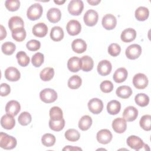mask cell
Returning a JSON list of instances; mask_svg holds the SVG:
<instances>
[{
    "label": "cell",
    "instance_id": "cell-1",
    "mask_svg": "<svg viewBox=\"0 0 151 151\" xmlns=\"http://www.w3.org/2000/svg\"><path fill=\"white\" fill-rule=\"evenodd\" d=\"M17 142L16 139L9 136L6 133L4 132H1L0 133V146L1 147L6 149L10 150L15 147L17 146Z\"/></svg>",
    "mask_w": 151,
    "mask_h": 151
},
{
    "label": "cell",
    "instance_id": "cell-2",
    "mask_svg": "<svg viewBox=\"0 0 151 151\" xmlns=\"http://www.w3.org/2000/svg\"><path fill=\"white\" fill-rule=\"evenodd\" d=\"M43 9L41 4L35 3L31 5L28 9L27 16L31 21H35L39 19L42 14Z\"/></svg>",
    "mask_w": 151,
    "mask_h": 151
},
{
    "label": "cell",
    "instance_id": "cell-3",
    "mask_svg": "<svg viewBox=\"0 0 151 151\" xmlns=\"http://www.w3.org/2000/svg\"><path fill=\"white\" fill-rule=\"evenodd\" d=\"M40 98L41 101L45 103H53L57 99V93L53 89L50 88H44L41 91Z\"/></svg>",
    "mask_w": 151,
    "mask_h": 151
},
{
    "label": "cell",
    "instance_id": "cell-4",
    "mask_svg": "<svg viewBox=\"0 0 151 151\" xmlns=\"http://www.w3.org/2000/svg\"><path fill=\"white\" fill-rule=\"evenodd\" d=\"M84 8L83 2L81 0H72L68 5V11L69 13L74 16L79 15Z\"/></svg>",
    "mask_w": 151,
    "mask_h": 151
},
{
    "label": "cell",
    "instance_id": "cell-5",
    "mask_svg": "<svg viewBox=\"0 0 151 151\" xmlns=\"http://www.w3.org/2000/svg\"><path fill=\"white\" fill-rule=\"evenodd\" d=\"M133 84L137 89H144L148 84V78L143 73H137L133 78Z\"/></svg>",
    "mask_w": 151,
    "mask_h": 151
},
{
    "label": "cell",
    "instance_id": "cell-6",
    "mask_svg": "<svg viewBox=\"0 0 151 151\" xmlns=\"http://www.w3.org/2000/svg\"><path fill=\"white\" fill-rule=\"evenodd\" d=\"M83 19L86 25L93 27L95 25L98 21V13L94 9H89L84 15Z\"/></svg>",
    "mask_w": 151,
    "mask_h": 151
},
{
    "label": "cell",
    "instance_id": "cell-7",
    "mask_svg": "<svg viewBox=\"0 0 151 151\" xmlns=\"http://www.w3.org/2000/svg\"><path fill=\"white\" fill-rule=\"evenodd\" d=\"M126 57L130 60H135L141 55L142 47L136 44L130 45L126 50Z\"/></svg>",
    "mask_w": 151,
    "mask_h": 151
},
{
    "label": "cell",
    "instance_id": "cell-8",
    "mask_svg": "<svg viewBox=\"0 0 151 151\" xmlns=\"http://www.w3.org/2000/svg\"><path fill=\"white\" fill-rule=\"evenodd\" d=\"M88 108L93 114H98L100 113L103 109V101L98 98H93L89 100Z\"/></svg>",
    "mask_w": 151,
    "mask_h": 151
},
{
    "label": "cell",
    "instance_id": "cell-9",
    "mask_svg": "<svg viewBox=\"0 0 151 151\" xmlns=\"http://www.w3.org/2000/svg\"><path fill=\"white\" fill-rule=\"evenodd\" d=\"M101 24L104 28L106 29L111 30L116 27L117 24V19L113 15L108 14L103 17Z\"/></svg>",
    "mask_w": 151,
    "mask_h": 151
},
{
    "label": "cell",
    "instance_id": "cell-10",
    "mask_svg": "<svg viewBox=\"0 0 151 151\" xmlns=\"http://www.w3.org/2000/svg\"><path fill=\"white\" fill-rule=\"evenodd\" d=\"M127 144L130 148L136 150H139L142 149L145 145L142 139L134 135H132L127 137Z\"/></svg>",
    "mask_w": 151,
    "mask_h": 151
},
{
    "label": "cell",
    "instance_id": "cell-11",
    "mask_svg": "<svg viewBox=\"0 0 151 151\" xmlns=\"http://www.w3.org/2000/svg\"><path fill=\"white\" fill-rule=\"evenodd\" d=\"M66 29L69 35L74 36L78 35L80 32L81 26L79 21L75 19H72L67 24Z\"/></svg>",
    "mask_w": 151,
    "mask_h": 151
},
{
    "label": "cell",
    "instance_id": "cell-12",
    "mask_svg": "<svg viewBox=\"0 0 151 151\" xmlns=\"http://www.w3.org/2000/svg\"><path fill=\"white\" fill-rule=\"evenodd\" d=\"M111 68L112 66L111 63L107 60H103L100 61L97 68L99 74L103 76L109 75L111 73Z\"/></svg>",
    "mask_w": 151,
    "mask_h": 151
},
{
    "label": "cell",
    "instance_id": "cell-13",
    "mask_svg": "<svg viewBox=\"0 0 151 151\" xmlns=\"http://www.w3.org/2000/svg\"><path fill=\"white\" fill-rule=\"evenodd\" d=\"M96 138L100 143L106 145L111 142L112 134L108 129H101L97 132Z\"/></svg>",
    "mask_w": 151,
    "mask_h": 151
},
{
    "label": "cell",
    "instance_id": "cell-14",
    "mask_svg": "<svg viewBox=\"0 0 151 151\" xmlns=\"http://www.w3.org/2000/svg\"><path fill=\"white\" fill-rule=\"evenodd\" d=\"M21 110V106L18 101L16 100H11L7 103L5 106V111L6 114L15 116Z\"/></svg>",
    "mask_w": 151,
    "mask_h": 151
},
{
    "label": "cell",
    "instance_id": "cell-15",
    "mask_svg": "<svg viewBox=\"0 0 151 151\" xmlns=\"http://www.w3.org/2000/svg\"><path fill=\"white\" fill-rule=\"evenodd\" d=\"M5 77L8 81H17L20 78L21 73L17 68L9 67L5 71Z\"/></svg>",
    "mask_w": 151,
    "mask_h": 151
},
{
    "label": "cell",
    "instance_id": "cell-16",
    "mask_svg": "<svg viewBox=\"0 0 151 151\" xmlns=\"http://www.w3.org/2000/svg\"><path fill=\"white\" fill-rule=\"evenodd\" d=\"M138 116V110L134 106H128L123 111V119L127 122H132L136 119Z\"/></svg>",
    "mask_w": 151,
    "mask_h": 151
},
{
    "label": "cell",
    "instance_id": "cell-17",
    "mask_svg": "<svg viewBox=\"0 0 151 151\" xmlns=\"http://www.w3.org/2000/svg\"><path fill=\"white\" fill-rule=\"evenodd\" d=\"M112 128L117 133H124L127 128L126 121L121 117L115 119L112 122Z\"/></svg>",
    "mask_w": 151,
    "mask_h": 151
},
{
    "label": "cell",
    "instance_id": "cell-18",
    "mask_svg": "<svg viewBox=\"0 0 151 151\" xmlns=\"http://www.w3.org/2000/svg\"><path fill=\"white\" fill-rule=\"evenodd\" d=\"M32 34L37 37L42 38L45 37L48 32V27L43 22H39L32 28Z\"/></svg>",
    "mask_w": 151,
    "mask_h": 151
},
{
    "label": "cell",
    "instance_id": "cell-19",
    "mask_svg": "<svg viewBox=\"0 0 151 151\" xmlns=\"http://www.w3.org/2000/svg\"><path fill=\"white\" fill-rule=\"evenodd\" d=\"M1 124L4 129L11 130L13 129L15 125V120L13 116L6 114L1 117Z\"/></svg>",
    "mask_w": 151,
    "mask_h": 151
},
{
    "label": "cell",
    "instance_id": "cell-20",
    "mask_svg": "<svg viewBox=\"0 0 151 151\" xmlns=\"http://www.w3.org/2000/svg\"><path fill=\"white\" fill-rule=\"evenodd\" d=\"M136 37V32L134 29L132 28H129L123 30L120 35L121 40L124 42H132L134 40Z\"/></svg>",
    "mask_w": 151,
    "mask_h": 151
},
{
    "label": "cell",
    "instance_id": "cell-21",
    "mask_svg": "<svg viewBox=\"0 0 151 151\" xmlns=\"http://www.w3.org/2000/svg\"><path fill=\"white\" fill-rule=\"evenodd\" d=\"M47 17L50 22L57 23L61 19V12L58 8H51L47 11Z\"/></svg>",
    "mask_w": 151,
    "mask_h": 151
},
{
    "label": "cell",
    "instance_id": "cell-22",
    "mask_svg": "<svg viewBox=\"0 0 151 151\" xmlns=\"http://www.w3.org/2000/svg\"><path fill=\"white\" fill-rule=\"evenodd\" d=\"M71 48L73 51L76 53L81 54L84 52L87 49L86 42L82 39H76L74 40L71 44Z\"/></svg>",
    "mask_w": 151,
    "mask_h": 151
},
{
    "label": "cell",
    "instance_id": "cell-23",
    "mask_svg": "<svg viewBox=\"0 0 151 151\" xmlns=\"http://www.w3.org/2000/svg\"><path fill=\"white\" fill-rule=\"evenodd\" d=\"M81 60L77 57H72L68 60V69L73 73L78 72L81 69Z\"/></svg>",
    "mask_w": 151,
    "mask_h": 151
},
{
    "label": "cell",
    "instance_id": "cell-24",
    "mask_svg": "<svg viewBox=\"0 0 151 151\" xmlns=\"http://www.w3.org/2000/svg\"><path fill=\"white\" fill-rule=\"evenodd\" d=\"M127 75L128 73L127 70L124 67H121L115 71L113 78L115 82L121 83L126 80Z\"/></svg>",
    "mask_w": 151,
    "mask_h": 151
},
{
    "label": "cell",
    "instance_id": "cell-25",
    "mask_svg": "<svg viewBox=\"0 0 151 151\" xmlns=\"http://www.w3.org/2000/svg\"><path fill=\"white\" fill-rule=\"evenodd\" d=\"M81 69L83 71L88 72L91 71L94 65V62L92 58H91L90 56L88 55H84L81 58Z\"/></svg>",
    "mask_w": 151,
    "mask_h": 151
},
{
    "label": "cell",
    "instance_id": "cell-26",
    "mask_svg": "<svg viewBox=\"0 0 151 151\" xmlns=\"http://www.w3.org/2000/svg\"><path fill=\"white\" fill-rule=\"evenodd\" d=\"M8 27L12 31L17 28L24 27V23L22 19L18 16L12 17L8 21Z\"/></svg>",
    "mask_w": 151,
    "mask_h": 151
},
{
    "label": "cell",
    "instance_id": "cell-27",
    "mask_svg": "<svg viewBox=\"0 0 151 151\" xmlns=\"http://www.w3.org/2000/svg\"><path fill=\"white\" fill-rule=\"evenodd\" d=\"M121 109V104L116 100H111L107 103V110L110 114L115 115L119 113Z\"/></svg>",
    "mask_w": 151,
    "mask_h": 151
},
{
    "label": "cell",
    "instance_id": "cell-28",
    "mask_svg": "<svg viewBox=\"0 0 151 151\" xmlns=\"http://www.w3.org/2000/svg\"><path fill=\"white\" fill-rule=\"evenodd\" d=\"M135 17L140 21H144L146 20L149 15V11L148 8L145 6H139L135 11Z\"/></svg>",
    "mask_w": 151,
    "mask_h": 151
},
{
    "label": "cell",
    "instance_id": "cell-29",
    "mask_svg": "<svg viewBox=\"0 0 151 151\" xmlns=\"http://www.w3.org/2000/svg\"><path fill=\"white\" fill-rule=\"evenodd\" d=\"M116 93L120 98L127 99L132 94V90L129 86H122L117 88Z\"/></svg>",
    "mask_w": 151,
    "mask_h": 151
},
{
    "label": "cell",
    "instance_id": "cell-30",
    "mask_svg": "<svg viewBox=\"0 0 151 151\" xmlns=\"http://www.w3.org/2000/svg\"><path fill=\"white\" fill-rule=\"evenodd\" d=\"M63 29L58 26L52 28L50 32V38L54 41H60L64 38Z\"/></svg>",
    "mask_w": 151,
    "mask_h": 151
},
{
    "label": "cell",
    "instance_id": "cell-31",
    "mask_svg": "<svg viewBox=\"0 0 151 151\" xmlns=\"http://www.w3.org/2000/svg\"><path fill=\"white\" fill-rule=\"evenodd\" d=\"M91 124L92 119L88 115L82 116L78 122V127L83 131H86L89 129Z\"/></svg>",
    "mask_w": 151,
    "mask_h": 151
},
{
    "label": "cell",
    "instance_id": "cell-32",
    "mask_svg": "<svg viewBox=\"0 0 151 151\" xmlns=\"http://www.w3.org/2000/svg\"><path fill=\"white\" fill-rule=\"evenodd\" d=\"M11 32L13 39L18 42H21L24 41L26 37V31L24 27L17 28Z\"/></svg>",
    "mask_w": 151,
    "mask_h": 151
},
{
    "label": "cell",
    "instance_id": "cell-33",
    "mask_svg": "<svg viewBox=\"0 0 151 151\" xmlns=\"http://www.w3.org/2000/svg\"><path fill=\"white\" fill-rule=\"evenodd\" d=\"M54 76V70L52 67L44 68L40 74V78L44 81L51 80Z\"/></svg>",
    "mask_w": 151,
    "mask_h": 151
},
{
    "label": "cell",
    "instance_id": "cell-34",
    "mask_svg": "<svg viewBox=\"0 0 151 151\" xmlns=\"http://www.w3.org/2000/svg\"><path fill=\"white\" fill-rule=\"evenodd\" d=\"M50 116L52 120H60L63 118V113L61 109L57 106H54L50 110Z\"/></svg>",
    "mask_w": 151,
    "mask_h": 151
},
{
    "label": "cell",
    "instance_id": "cell-35",
    "mask_svg": "<svg viewBox=\"0 0 151 151\" xmlns=\"http://www.w3.org/2000/svg\"><path fill=\"white\" fill-rule=\"evenodd\" d=\"M16 58L18 61V63L20 66L26 67L29 63V58L24 51H19L16 54Z\"/></svg>",
    "mask_w": 151,
    "mask_h": 151
},
{
    "label": "cell",
    "instance_id": "cell-36",
    "mask_svg": "<svg viewBox=\"0 0 151 151\" xmlns=\"http://www.w3.org/2000/svg\"><path fill=\"white\" fill-rule=\"evenodd\" d=\"M65 126V120L63 118L60 120H52L50 119L49 120L50 128L55 132H60L63 129Z\"/></svg>",
    "mask_w": 151,
    "mask_h": 151
},
{
    "label": "cell",
    "instance_id": "cell-37",
    "mask_svg": "<svg viewBox=\"0 0 151 151\" xmlns=\"http://www.w3.org/2000/svg\"><path fill=\"white\" fill-rule=\"evenodd\" d=\"M64 135L65 139L70 142H76L79 140L80 137V133L74 129H68Z\"/></svg>",
    "mask_w": 151,
    "mask_h": 151
},
{
    "label": "cell",
    "instance_id": "cell-38",
    "mask_svg": "<svg viewBox=\"0 0 151 151\" xmlns=\"http://www.w3.org/2000/svg\"><path fill=\"white\" fill-rule=\"evenodd\" d=\"M81 78L77 75L71 76L68 80V86L71 89L78 88L81 86Z\"/></svg>",
    "mask_w": 151,
    "mask_h": 151
},
{
    "label": "cell",
    "instance_id": "cell-39",
    "mask_svg": "<svg viewBox=\"0 0 151 151\" xmlns=\"http://www.w3.org/2000/svg\"><path fill=\"white\" fill-rule=\"evenodd\" d=\"M134 100L138 106L145 107L147 106L149 103V97L145 93H139L135 96Z\"/></svg>",
    "mask_w": 151,
    "mask_h": 151
},
{
    "label": "cell",
    "instance_id": "cell-40",
    "mask_svg": "<svg viewBox=\"0 0 151 151\" xmlns=\"http://www.w3.org/2000/svg\"><path fill=\"white\" fill-rule=\"evenodd\" d=\"M140 126L146 131L151 130V116L146 114L143 116L139 122Z\"/></svg>",
    "mask_w": 151,
    "mask_h": 151
},
{
    "label": "cell",
    "instance_id": "cell-41",
    "mask_svg": "<svg viewBox=\"0 0 151 151\" xmlns=\"http://www.w3.org/2000/svg\"><path fill=\"white\" fill-rule=\"evenodd\" d=\"M1 50L2 52L7 55H12L16 50L15 45L12 42H5L1 47Z\"/></svg>",
    "mask_w": 151,
    "mask_h": 151
},
{
    "label": "cell",
    "instance_id": "cell-42",
    "mask_svg": "<svg viewBox=\"0 0 151 151\" xmlns=\"http://www.w3.org/2000/svg\"><path fill=\"white\" fill-rule=\"evenodd\" d=\"M55 137L51 133H45L41 138L42 145L46 147L52 146L55 143Z\"/></svg>",
    "mask_w": 151,
    "mask_h": 151
},
{
    "label": "cell",
    "instance_id": "cell-43",
    "mask_svg": "<svg viewBox=\"0 0 151 151\" xmlns=\"http://www.w3.org/2000/svg\"><path fill=\"white\" fill-rule=\"evenodd\" d=\"M32 120L31 115L27 111L22 112L18 119L19 123L22 126H27L29 124Z\"/></svg>",
    "mask_w": 151,
    "mask_h": 151
},
{
    "label": "cell",
    "instance_id": "cell-44",
    "mask_svg": "<svg viewBox=\"0 0 151 151\" xmlns=\"http://www.w3.org/2000/svg\"><path fill=\"white\" fill-rule=\"evenodd\" d=\"M6 8L9 11H16L20 6V2L18 0H7L5 2Z\"/></svg>",
    "mask_w": 151,
    "mask_h": 151
},
{
    "label": "cell",
    "instance_id": "cell-45",
    "mask_svg": "<svg viewBox=\"0 0 151 151\" xmlns=\"http://www.w3.org/2000/svg\"><path fill=\"white\" fill-rule=\"evenodd\" d=\"M44 54L41 52H37L32 57L31 62L34 67H39L44 63Z\"/></svg>",
    "mask_w": 151,
    "mask_h": 151
},
{
    "label": "cell",
    "instance_id": "cell-46",
    "mask_svg": "<svg viewBox=\"0 0 151 151\" xmlns=\"http://www.w3.org/2000/svg\"><path fill=\"white\" fill-rule=\"evenodd\" d=\"M113 87V83L109 80H104L102 81L100 85L101 91L105 93H108L112 91Z\"/></svg>",
    "mask_w": 151,
    "mask_h": 151
},
{
    "label": "cell",
    "instance_id": "cell-47",
    "mask_svg": "<svg viewBox=\"0 0 151 151\" xmlns=\"http://www.w3.org/2000/svg\"><path fill=\"white\" fill-rule=\"evenodd\" d=\"M121 47L119 44L116 43H112L108 47V52L110 55L113 57H116L119 55Z\"/></svg>",
    "mask_w": 151,
    "mask_h": 151
},
{
    "label": "cell",
    "instance_id": "cell-48",
    "mask_svg": "<svg viewBox=\"0 0 151 151\" xmlns=\"http://www.w3.org/2000/svg\"><path fill=\"white\" fill-rule=\"evenodd\" d=\"M27 49L31 51H36L40 48L41 43L36 40H31L27 42L26 44Z\"/></svg>",
    "mask_w": 151,
    "mask_h": 151
},
{
    "label": "cell",
    "instance_id": "cell-49",
    "mask_svg": "<svg viewBox=\"0 0 151 151\" xmlns=\"http://www.w3.org/2000/svg\"><path fill=\"white\" fill-rule=\"evenodd\" d=\"M11 92L10 86L6 83H2L1 84V93L0 95L1 96H6Z\"/></svg>",
    "mask_w": 151,
    "mask_h": 151
},
{
    "label": "cell",
    "instance_id": "cell-50",
    "mask_svg": "<svg viewBox=\"0 0 151 151\" xmlns=\"http://www.w3.org/2000/svg\"><path fill=\"white\" fill-rule=\"evenodd\" d=\"M6 36V31L5 28L4 27L3 25H1V37H0V40H4Z\"/></svg>",
    "mask_w": 151,
    "mask_h": 151
},
{
    "label": "cell",
    "instance_id": "cell-51",
    "mask_svg": "<svg viewBox=\"0 0 151 151\" xmlns=\"http://www.w3.org/2000/svg\"><path fill=\"white\" fill-rule=\"evenodd\" d=\"M63 150H82V149L78 147L67 146L63 149Z\"/></svg>",
    "mask_w": 151,
    "mask_h": 151
},
{
    "label": "cell",
    "instance_id": "cell-52",
    "mask_svg": "<svg viewBox=\"0 0 151 151\" xmlns=\"http://www.w3.org/2000/svg\"><path fill=\"white\" fill-rule=\"evenodd\" d=\"M87 2L90 4L91 5H97L100 2V0H87Z\"/></svg>",
    "mask_w": 151,
    "mask_h": 151
},
{
    "label": "cell",
    "instance_id": "cell-53",
    "mask_svg": "<svg viewBox=\"0 0 151 151\" xmlns=\"http://www.w3.org/2000/svg\"><path fill=\"white\" fill-rule=\"evenodd\" d=\"M54 3H55L58 5H62L63 4H64L65 2V1H54Z\"/></svg>",
    "mask_w": 151,
    "mask_h": 151
}]
</instances>
